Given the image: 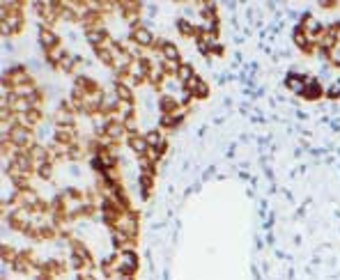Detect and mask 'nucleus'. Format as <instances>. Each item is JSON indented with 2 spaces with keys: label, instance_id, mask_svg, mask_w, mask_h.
I'll list each match as a JSON object with an SVG mask.
<instances>
[{
  "label": "nucleus",
  "instance_id": "obj_1",
  "mask_svg": "<svg viewBox=\"0 0 340 280\" xmlns=\"http://www.w3.org/2000/svg\"><path fill=\"white\" fill-rule=\"evenodd\" d=\"M110 230H117V232H122L127 239L136 241L138 230H140V218H138V211H133V209L122 211V216H119L117 223H115Z\"/></svg>",
  "mask_w": 340,
  "mask_h": 280
},
{
  "label": "nucleus",
  "instance_id": "obj_2",
  "mask_svg": "<svg viewBox=\"0 0 340 280\" xmlns=\"http://www.w3.org/2000/svg\"><path fill=\"white\" fill-rule=\"evenodd\" d=\"M140 266V260H138V252L133 248L129 250H117V273L119 278H133V273Z\"/></svg>",
  "mask_w": 340,
  "mask_h": 280
},
{
  "label": "nucleus",
  "instance_id": "obj_3",
  "mask_svg": "<svg viewBox=\"0 0 340 280\" xmlns=\"http://www.w3.org/2000/svg\"><path fill=\"white\" fill-rule=\"evenodd\" d=\"M150 69H152L150 55H145V58H133V60H131V64H129V69H127L124 73H127V76H131L133 81L138 83V85H142V83H147Z\"/></svg>",
  "mask_w": 340,
  "mask_h": 280
},
{
  "label": "nucleus",
  "instance_id": "obj_4",
  "mask_svg": "<svg viewBox=\"0 0 340 280\" xmlns=\"http://www.w3.org/2000/svg\"><path fill=\"white\" fill-rule=\"evenodd\" d=\"M7 140L12 142L16 149H30L32 145H35V131L32 129H26V126H14L12 131H9V136H7Z\"/></svg>",
  "mask_w": 340,
  "mask_h": 280
},
{
  "label": "nucleus",
  "instance_id": "obj_5",
  "mask_svg": "<svg viewBox=\"0 0 340 280\" xmlns=\"http://www.w3.org/2000/svg\"><path fill=\"white\" fill-rule=\"evenodd\" d=\"M129 39H131L133 44H136L138 48H142V50L154 48V44H156V37L152 35V32L147 30L145 26H140V28H136V30L129 32Z\"/></svg>",
  "mask_w": 340,
  "mask_h": 280
},
{
  "label": "nucleus",
  "instance_id": "obj_6",
  "mask_svg": "<svg viewBox=\"0 0 340 280\" xmlns=\"http://www.w3.org/2000/svg\"><path fill=\"white\" fill-rule=\"evenodd\" d=\"M154 50H159L161 60H175V62H182V53H179L177 44H173V41H168V39H156Z\"/></svg>",
  "mask_w": 340,
  "mask_h": 280
},
{
  "label": "nucleus",
  "instance_id": "obj_7",
  "mask_svg": "<svg viewBox=\"0 0 340 280\" xmlns=\"http://www.w3.org/2000/svg\"><path fill=\"white\" fill-rule=\"evenodd\" d=\"M312 76H306V73H297V71H289L287 76H285V87H287L289 92H294V94L301 96L303 90H306L308 81H310Z\"/></svg>",
  "mask_w": 340,
  "mask_h": 280
},
{
  "label": "nucleus",
  "instance_id": "obj_8",
  "mask_svg": "<svg viewBox=\"0 0 340 280\" xmlns=\"http://www.w3.org/2000/svg\"><path fill=\"white\" fill-rule=\"evenodd\" d=\"M184 90H186L188 94H191L193 99H198V101H200V99H207V96H209V85H207V83L202 81L198 73L186 83V85H184Z\"/></svg>",
  "mask_w": 340,
  "mask_h": 280
},
{
  "label": "nucleus",
  "instance_id": "obj_9",
  "mask_svg": "<svg viewBox=\"0 0 340 280\" xmlns=\"http://www.w3.org/2000/svg\"><path fill=\"white\" fill-rule=\"evenodd\" d=\"M292 41H294V46H297L301 53H306V55H310V53H315V46L310 44V37L303 32V28L301 26H294V30H292Z\"/></svg>",
  "mask_w": 340,
  "mask_h": 280
},
{
  "label": "nucleus",
  "instance_id": "obj_10",
  "mask_svg": "<svg viewBox=\"0 0 340 280\" xmlns=\"http://www.w3.org/2000/svg\"><path fill=\"white\" fill-rule=\"evenodd\" d=\"M39 46L48 53V50L60 46V35L55 32V28H39Z\"/></svg>",
  "mask_w": 340,
  "mask_h": 280
},
{
  "label": "nucleus",
  "instance_id": "obj_11",
  "mask_svg": "<svg viewBox=\"0 0 340 280\" xmlns=\"http://www.w3.org/2000/svg\"><path fill=\"white\" fill-rule=\"evenodd\" d=\"M127 145L129 149L133 151V154L138 156V159H142V156L150 151V145H147L145 140V133H136V136H127Z\"/></svg>",
  "mask_w": 340,
  "mask_h": 280
},
{
  "label": "nucleus",
  "instance_id": "obj_12",
  "mask_svg": "<svg viewBox=\"0 0 340 280\" xmlns=\"http://www.w3.org/2000/svg\"><path fill=\"white\" fill-rule=\"evenodd\" d=\"M145 140L150 147H154V149H161L165 154V149H168V140H165V133L163 129H150V131L145 133Z\"/></svg>",
  "mask_w": 340,
  "mask_h": 280
},
{
  "label": "nucleus",
  "instance_id": "obj_13",
  "mask_svg": "<svg viewBox=\"0 0 340 280\" xmlns=\"http://www.w3.org/2000/svg\"><path fill=\"white\" fill-rule=\"evenodd\" d=\"M324 94H326V90H324V87H322V83L317 81V78H310L301 96H303V99H306V101H317V99H322V96H324Z\"/></svg>",
  "mask_w": 340,
  "mask_h": 280
},
{
  "label": "nucleus",
  "instance_id": "obj_14",
  "mask_svg": "<svg viewBox=\"0 0 340 280\" xmlns=\"http://www.w3.org/2000/svg\"><path fill=\"white\" fill-rule=\"evenodd\" d=\"M124 136H127V126H124V122H115V119H110L108 129H106V138L117 145L119 140H124Z\"/></svg>",
  "mask_w": 340,
  "mask_h": 280
},
{
  "label": "nucleus",
  "instance_id": "obj_15",
  "mask_svg": "<svg viewBox=\"0 0 340 280\" xmlns=\"http://www.w3.org/2000/svg\"><path fill=\"white\" fill-rule=\"evenodd\" d=\"M182 108V104H179V99L175 94H161L159 96V110L161 113H175V110Z\"/></svg>",
  "mask_w": 340,
  "mask_h": 280
},
{
  "label": "nucleus",
  "instance_id": "obj_16",
  "mask_svg": "<svg viewBox=\"0 0 340 280\" xmlns=\"http://www.w3.org/2000/svg\"><path fill=\"white\" fill-rule=\"evenodd\" d=\"M18 124L35 131V126H39V124H41V110L35 108V110H30V113H26V115H18Z\"/></svg>",
  "mask_w": 340,
  "mask_h": 280
},
{
  "label": "nucleus",
  "instance_id": "obj_17",
  "mask_svg": "<svg viewBox=\"0 0 340 280\" xmlns=\"http://www.w3.org/2000/svg\"><path fill=\"white\" fill-rule=\"evenodd\" d=\"M177 30H179V35H184V37H196L198 35V26L186 16L177 18Z\"/></svg>",
  "mask_w": 340,
  "mask_h": 280
},
{
  "label": "nucleus",
  "instance_id": "obj_18",
  "mask_svg": "<svg viewBox=\"0 0 340 280\" xmlns=\"http://www.w3.org/2000/svg\"><path fill=\"white\" fill-rule=\"evenodd\" d=\"M67 55H69V53H67V48H64V46L60 44L58 48H53V50H48V53H46V60H48V64H51V67H55V69H58L60 64H62V60L67 58Z\"/></svg>",
  "mask_w": 340,
  "mask_h": 280
},
{
  "label": "nucleus",
  "instance_id": "obj_19",
  "mask_svg": "<svg viewBox=\"0 0 340 280\" xmlns=\"http://www.w3.org/2000/svg\"><path fill=\"white\" fill-rule=\"evenodd\" d=\"M138 182H140V195L147 200V197L152 195V188H154V174H142L140 172Z\"/></svg>",
  "mask_w": 340,
  "mask_h": 280
},
{
  "label": "nucleus",
  "instance_id": "obj_20",
  "mask_svg": "<svg viewBox=\"0 0 340 280\" xmlns=\"http://www.w3.org/2000/svg\"><path fill=\"white\" fill-rule=\"evenodd\" d=\"M113 90H115V94H117L119 101H133V90L129 85H124V83L115 81L113 83Z\"/></svg>",
  "mask_w": 340,
  "mask_h": 280
},
{
  "label": "nucleus",
  "instance_id": "obj_21",
  "mask_svg": "<svg viewBox=\"0 0 340 280\" xmlns=\"http://www.w3.org/2000/svg\"><path fill=\"white\" fill-rule=\"evenodd\" d=\"M196 73H198V71L191 67V64H188V62H182V67H179V71H177V81L182 83V85H186V83L191 81Z\"/></svg>",
  "mask_w": 340,
  "mask_h": 280
},
{
  "label": "nucleus",
  "instance_id": "obj_22",
  "mask_svg": "<svg viewBox=\"0 0 340 280\" xmlns=\"http://www.w3.org/2000/svg\"><path fill=\"white\" fill-rule=\"evenodd\" d=\"M35 174L39 179H44V182H51V177H53V163H41L35 168Z\"/></svg>",
  "mask_w": 340,
  "mask_h": 280
},
{
  "label": "nucleus",
  "instance_id": "obj_23",
  "mask_svg": "<svg viewBox=\"0 0 340 280\" xmlns=\"http://www.w3.org/2000/svg\"><path fill=\"white\" fill-rule=\"evenodd\" d=\"M326 96H329V99H340V78L326 87Z\"/></svg>",
  "mask_w": 340,
  "mask_h": 280
},
{
  "label": "nucleus",
  "instance_id": "obj_24",
  "mask_svg": "<svg viewBox=\"0 0 340 280\" xmlns=\"http://www.w3.org/2000/svg\"><path fill=\"white\" fill-rule=\"evenodd\" d=\"M35 280H55V275H51V273H46V271H37V275H35Z\"/></svg>",
  "mask_w": 340,
  "mask_h": 280
},
{
  "label": "nucleus",
  "instance_id": "obj_25",
  "mask_svg": "<svg viewBox=\"0 0 340 280\" xmlns=\"http://www.w3.org/2000/svg\"><path fill=\"white\" fill-rule=\"evenodd\" d=\"M122 280H133V278H122Z\"/></svg>",
  "mask_w": 340,
  "mask_h": 280
}]
</instances>
